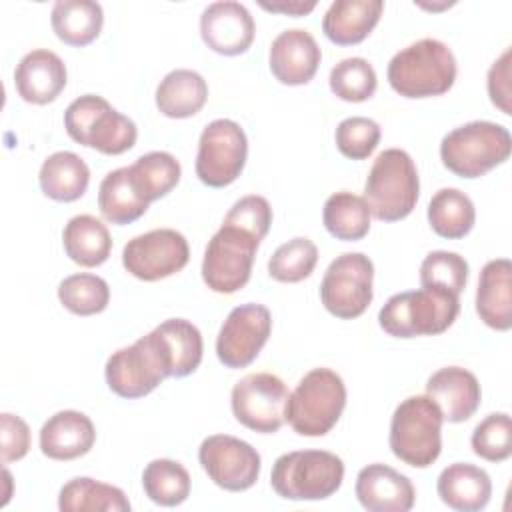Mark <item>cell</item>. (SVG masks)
Wrapping results in <instances>:
<instances>
[{"instance_id":"6da1fadb","label":"cell","mask_w":512,"mask_h":512,"mask_svg":"<svg viewBox=\"0 0 512 512\" xmlns=\"http://www.w3.org/2000/svg\"><path fill=\"white\" fill-rule=\"evenodd\" d=\"M386 76L392 90L404 98L440 96L456 80V58L444 42L422 38L392 56Z\"/></svg>"},{"instance_id":"7a4b0ae2","label":"cell","mask_w":512,"mask_h":512,"mask_svg":"<svg viewBox=\"0 0 512 512\" xmlns=\"http://www.w3.org/2000/svg\"><path fill=\"white\" fill-rule=\"evenodd\" d=\"M458 312L456 294L442 288H420L390 296L378 312V322L394 338L436 336L454 324Z\"/></svg>"},{"instance_id":"3957f363","label":"cell","mask_w":512,"mask_h":512,"mask_svg":"<svg viewBox=\"0 0 512 512\" xmlns=\"http://www.w3.org/2000/svg\"><path fill=\"white\" fill-rule=\"evenodd\" d=\"M420 194V180L414 160L406 150H382L364 184V200L370 214L382 222H396L406 218Z\"/></svg>"},{"instance_id":"277c9868","label":"cell","mask_w":512,"mask_h":512,"mask_svg":"<svg viewBox=\"0 0 512 512\" xmlns=\"http://www.w3.org/2000/svg\"><path fill=\"white\" fill-rule=\"evenodd\" d=\"M346 406L344 380L330 368H314L288 394L284 418L300 436H324Z\"/></svg>"},{"instance_id":"5b68a950","label":"cell","mask_w":512,"mask_h":512,"mask_svg":"<svg viewBox=\"0 0 512 512\" xmlns=\"http://www.w3.org/2000/svg\"><path fill=\"white\" fill-rule=\"evenodd\" d=\"M512 150L508 128L488 120H474L448 132L440 142L442 164L460 178H480L504 164Z\"/></svg>"},{"instance_id":"8992f818","label":"cell","mask_w":512,"mask_h":512,"mask_svg":"<svg viewBox=\"0 0 512 512\" xmlns=\"http://www.w3.org/2000/svg\"><path fill=\"white\" fill-rule=\"evenodd\" d=\"M442 412L428 396H408L390 420V450L408 466L428 468L442 450Z\"/></svg>"},{"instance_id":"52a82bcc","label":"cell","mask_w":512,"mask_h":512,"mask_svg":"<svg viewBox=\"0 0 512 512\" xmlns=\"http://www.w3.org/2000/svg\"><path fill=\"white\" fill-rule=\"evenodd\" d=\"M344 480V462L328 450H294L276 458L270 484L286 500L330 498Z\"/></svg>"},{"instance_id":"ba28073f","label":"cell","mask_w":512,"mask_h":512,"mask_svg":"<svg viewBox=\"0 0 512 512\" xmlns=\"http://www.w3.org/2000/svg\"><path fill=\"white\" fill-rule=\"evenodd\" d=\"M64 128L74 142L110 156L130 150L138 138L136 124L96 94L78 96L68 104Z\"/></svg>"},{"instance_id":"9c48e42d","label":"cell","mask_w":512,"mask_h":512,"mask_svg":"<svg viewBox=\"0 0 512 512\" xmlns=\"http://www.w3.org/2000/svg\"><path fill=\"white\" fill-rule=\"evenodd\" d=\"M260 240L250 232L224 224L208 240L202 258V280L218 294H234L244 288L252 274V264Z\"/></svg>"},{"instance_id":"30bf717a","label":"cell","mask_w":512,"mask_h":512,"mask_svg":"<svg viewBox=\"0 0 512 512\" xmlns=\"http://www.w3.org/2000/svg\"><path fill=\"white\" fill-rule=\"evenodd\" d=\"M372 280V260L362 252H344L326 268L320 284V300L336 318H358L372 302Z\"/></svg>"},{"instance_id":"8fae6325","label":"cell","mask_w":512,"mask_h":512,"mask_svg":"<svg viewBox=\"0 0 512 512\" xmlns=\"http://www.w3.org/2000/svg\"><path fill=\"white\" fill-rule=\"evenodd\" d=\"M104 372L108 388L120 398H142L170 376L166 356L154 332L116 350L108 358Z\"/></svg>"},{"instance_id":"7c38bea8","label":"cell","mask_w":512,"mask_h":512,"mask_svg":"<svg viewBox=\"0 0 512 512\" xmlns=\"http://www.w3.org/2000/svg\"><path fill=\"white\" fill-rule=\"evenodd\" d=\"M248 140L242 126L228 118L212 120L200 134L196 176L210 188L232 184L244 170Z\"/></svg>"},{"instance_id":"4fadbf2b","label":"cell","mask_w":512,"mask_h":512,"mask_svg":"<svg viewBox=\"0 0 512 512\" xmlns=\"http://www.w3.org/2000/svg\"><path fill=\"white\" fill-rule=\"evenodd\" d=\"M288 388L276 374L254 372L240 378L230 394L234 418L260 434H274L286 422Z\"/></svg>"},{"instance_id":"5bb4252c","label":"cell","mask_w":512,"mask_h":512,"mask_svg":"<svg viewBox=\"0 0 512 512\" xmlns=\"http://www.w3.org/2000/svg\"><path fill=\"white\" fill-rule=\"evenodd\" d=\"M188 258V240L172 228H156L134 236L122 250L126 272L144 282H156L180 272Z\"/></svg>"},{"instance_id":"9a60e30c","label":"cell","mask_w":512,"mask_h":512,"mask_svg":"<svg viewBox=\"0 0 512 512\" xmlns=\"http://www.w3.org/2000/svg\"><path fill=\"white\" fill-rule=\"evenodd\" d=\"M198 462L208 478L228 492L252 488L262 466L258 450L230 434L204 438L198 448Z\"/></svg>"},{"instance_id":"2e32d148","label":"cell","mask_w":512,"mask_h":512,"mask_svg":"<svg viewBox=\"0 0 512 512\" xmlns=\"http://www.w3.org/2000/svg\"><path fill=\"white\" fill-rule=\"evenodd\" d=\"M272 332L270 310L248 302L230 310L216 338V356L226 368H246L256 360Z\"/></svg>"},{"instance_id":"e0dca14e","label":"cell","mask_w":512,"mask_h":512,"mask_svg":"<svg viewBox=\"0 0 512 512\" xmlns=\"http://www.w3.org/2000/svg\"><path fill=\"white\" fill-rule=\"evenodd\" d=\"M256 24L248 8L234 0L212 2L200 16L204 44L222 56L244 54L254 42Z\"/></svg>"},{"instance_id":"ac0fdd59","label":"cell","mask_w":512,"mask_h":512,"mask_svg":"<svg viewBox=\"0 0 512 512\" xmlns=\"http://www.w3.org/2000/svg\"><path fill=\"white\" fill-rule=\"evenodd\" d=\"M322 52L308 30L292 28L280 32L270 46V70L280 84L302 86L308 84L320 64Z\"/></svg>"},{"instance_id":"d6986e66","label":"cell","mask_w":512,"mask_h":512,"mask_svg":"<svg viewBox=\"0 0 512 512\" xmlns=\"http://www.w3.org/2000/svg\"><path fill=\"white\" fill-rule=\"evenodd\" d=\"M354 492L368 512H408L416 500L410 478L378 462L358 472Z\"/></svg>"},{"instance_id":"ffe728a7","label":"cell","mask_w":512,"mask_h":512,"mask_svg":"<svg viewBox=\"0 0 512 512\" xmlns=\"http://www.w3.org/2000/svg\"><path fill=\"white\" fill-rule=\"evenodd\" d=\"M68 80L64 60L46 48H36L20 58L14 70L18 96L30 104H48L60 96Z\"/></svg>"},{"instance_id":"44dd1931","label":"cell","mask_w":512,"mask_h":512,"mask_svg":"<svg viewBox=\"0 0 512 512\" xmlns=\"http://www.w3.org/2000/svg\"><path fill=\"white\" fill-rule=\"evenodd\" d=\"M426 396L436 402L444 420L464 422L478 410L482 390L478 378L470 370L446 366L428 378Z\"/></svg>"},{"instance_id":"7402d4cb","label":"cell","mask_w":512,"mask_h":512,"mask_svg":"<svg viewBox=\"0 0 512 512\" xmlns=\"http://www.w3.org/2000/svg\"><path fill=\"white\" fill-rule=\"evenodd\" d=\"M96 440L92 420L78 410H60L40 428V450L52 460H74L90 452Z\"/></svg>"},{"instance_id":"603a6c76","label":"cell","mask_w":512,"mask_h":512,"mask_svg":"<svg viewBox=\"0 0 512 512\" xmlns=\"http://www.w3.org/2000/svg\"><path fill=\"white\" fill-rule=\"evenodd\" d=\"M476 312L480 320L500 332L512 326V264L508 258H496L484 264L478 290Z\"/></svg>"},{"instance_id":"cb8c5ba5","label":"cell","mask_w":512,"mask_h":512,"mask_svg":"<svg viewBox=\"0 0 512 512\" xmlns=\"http://www.w3.org/2000/svg\"><path fill=\"white\" fill-rule=\"evenodd\" d=\"M382 10V0H336L322 18V32L338 46L360 44L378 24Z\"/></svg>"},{"instance_id":"d4e9b609","label":"cell","mask_w":512,"mask_h":512,"mask_svg":"<svg viewBox=\"0 0 512 512\" xmlns=\"http://www.w3.org/2000/svg\"><path fill=\"white\" fill-rule=\"evenodd\" d=\"M436 490L448 508L476 512L490 502L492 482L486 470L468 462H456L440 472Z\"/></svg>"},{"instance_id":"484cf974","label":"cell","mask_w":512,"mask_h":512,"mask_svg":"<svg viewBox=\"0 0 512 512\" xmlns=\"http://www.w3.org/2000/svg\"><path fill=\"white\" fill-rule=\"evenodd\" d=\"M152 332L166 356L170 376L182 378L200 366L204 342L200 330L190 320L170 318L158 324Z\"/></svg>"},{"instance_id":"4316f807","label":"cell","mask_w":512,"mask_h":512,"mask_svg":"<svg viewBox=\"0 0 512 512\" xmlns=\"http://www.w3.org/2000/svg\"><path fill=\"white\" fill-rule=\"evenodd\" d=\"M42 192L56 202H74L84 196L90 182L88 164L74 152L50 154L38 172Z\"/></svg>"},{"instance_id":"83f0119b","label":"cell","mask_w":512,"mask_h":512,"mask_svg":"<svg viewBox=\"0 0 512 512\" xmlns=\"http://www.w3.org/2000/svg\"><path fill=\"white\" fill-rule=\"evenodd\" d=\"M206 100V80L188 68L168 72L156 88V106L168 118H190L204 108Z\"/></svg>"},{"instance_id":"f1b7e54d","label":"cell","mask_w":512,"mask_h":512,"mask_svg":"<svg viewBox=\"0 0 512 512\" xmlns=\"http://www.w3.org/2000/svg\"><path fill=\"white\" fill-rule=\"evenodd\" d=\"M62 244L66 256L86 268L104 264L112 252L108 228L92 214L70 218L62 232Z\"/></svg>"},{"instance_id":"f546056e","label":"cell","mask_w":512,"mask_h":512,"mask_svg":"<svg viewBox=\"0 0 512 512\" xmlns=\"http://www.w3.org/2000/svg\"><path fill=\"white\" fill-rule=\"evenodd\" d=\"M150 202L136 190L128 166L108 172L98 188V208L102 216L116 226H126L138 220Z\"/></svg>"},{"instance_id":"4dcf8cb0","label":"cell","mask_w":512,"mask_h":512,"mask_svg":"<svg viewBox=\"0 0 512 512\" xmlns=\"http://www.w3.org/2000/svg\"><path fill=\"white\" fill-rule=\"evenodd\" d=\"M50 22L54 34L68 46H86L94 42L104 24V12L92 0H58L52 6Z\"/></svg>"},{"instance_id":"1f68e13d","label":"cell","mask_w":512,"mask_h":512,"mask_svg":"<svg viewBox=\"0 0 512 512\" xmlns=\"http://www.w3.org/2000/svg\"><path fill=\"white\" fill-rule=\"evenodd\" d=\"M58 508L62 512H128L130 502L120 488L88 476H78L60 488Z\"/></svg>"},{"instance_id":"d6a6232c","label":"cell","mask_w":512,"mask_h":512,"mask_svg":"<svg viewBox=\"0 0 512 512\" xmlns=\"http://www.w3.org/2000/svg\"><path fill=\"white\" fill-rule=\"evenodd\" d=\"M428 222L438 236L458 240L472 230L476 222V210L470 196L462 190L442 188L432 196L428 204Z\"/></svg>"},{"instance_id":"836d02e7","label":"cell","mask_w":512,"mask_h":512,"mask_svg":"<svg viewBox=\"0 0 512 512\" xmlns=\"http://www.w3.org/2000/svg\"><path fill=\"white\" fill-rule=\"evenodd\" d=\"M370 216L366 200L346 190L328 196L322 210L324 228L344 242L362 240L370 230Z\"/></svg>"},{"instance_id":"e575fe53","label":"cell","mask_w":512,"mask_h":512,"mask_svg":"<svg viewBox=\"0 0 512 512\" xmlns=\"http://www.w3.org/2000/svg\"><path fill=\"white\" fill-rule=\"evenodd\" d=\"M128 170L136 190L148 202L166 196L178 184L182 174L180 162L170 152L162 150L142 154L132 166H128Z\"/></svg>"},{"instance_id":"d590c367","label":"cell","mask_w":512,"mask_h":512,"mask_svg":"<svg viewBox=\"0 0 512 512\" xmlns=\"http://www.w3.org/2000/svg\"><path fill=\"white\" fill-rule=\"evenodd\" d=\"M142 488L154 504L178 506L190 496V474L176 460L156 458L142 472Z\"/></svg>"},{"instance_id":"8d00e7d4","label":"cell","mask_w":512,"mask_h":512,"mask_svg":"<svg viewBox=\"0 0 512 512\" xmlns=\"http://www.w3.org/2000/svg\"><path fill=\"white\" fill-rule=\"evenodd\" d=\"M58 300L72 314L92 316L106 310L110 302V288L104 278L80 272L60 282Z\"/></svg>"},{"instance_id":"74e56055","label":"cell","mask_w":512,"mask_h":512,"mask_svg":"<svg viewBox=\"0 0 512 512\" xmlns=\"http://www.w3.org/2000/svg\"><path fill=\"white\" fill-rule=\"evenodd\" d=\"M318 262V248L306 236L280 244L268 260V274L278 282H300L308 278Z\"/></svg>"},{"instance_id":"f35d334b","label":"cell","mask_w":512,"mask_h":512,"mask_svg":"<svg viewBox=\"0 0 512 512\" xmlns=\"http://www.w3.org/2000/svg\"><path fill=\"white\" fill-rule=\"evenodd\" d=\"M330 90L344 102H364L376 92V72L364 58H344L330 70Z\"/></svg>"},{"instance_id":"ab89813d","label":"cell","mask_w":512,"mask_h":512,"mask_svg":"<svg viewBox=\"0 0 512 512\" xmlns=\"http://www.w3.org/2000/svg\"><path fill=\"white\" fill-rule=\"evenodd\" d=\"M468 262L464 256L448 250L430 252L420 264L422 288H442L456 296L466 288Z\"/></svg>"},{"instance_id":"60d3db41","label":"cell","mask_w":512,"mask_h":512,"mask_svg":"<svg viewBox=\"0 0 512 512\" xmlns=\"http://www.w3.org/2000/svg\"><path fill=\"white\" fill-rule=\"evenodd\" d=\"M476 456L488 462H504L512 454V422L506 412L488 414L470 438Z\"/></svg>"},{"instance_id":"b9f144b4","label":"cell","mask_w":512,"mask_h":512,"mask_svg":"<svg viewBox=\"0 0 512 512\" xmlns=\"http://www.w3.org/2000/svg\"><path fill=\"white\" fill-rule=\"evenodd\" d=\"M380 134V126L372 118L350 116L336 126L334 140L342 156L350 160H364L376 150Z\"/></svg>"},{"instance_id":"7bdbcfd3","label":"cell","mask_w":512,"mask_h":512,"mask_svg":"<svg viewBox=\"0 0 512 512\" xmlns=\"http://www.w3.org/2000/svg\"><path fill=\"white\" fill-rule=\"evenodd\" d=\"M224 224L238 226L262 240L272 224V208L264 196H244L232 204V208L224 216Z\"/></svg>"},{"instance_id":"ee69618b","label":"cell","mask_w":512,"mask_h":512,"mask_svg":"<svg viewBox=\"0 0 512 512\" xmlns=\"http://www.w3.org/2000/svg\"><path fill=\"white\" fill-rule=\"evenodd\" d=\"M0 442H2V462L22 460L30 450V428L28 424L10 412L0 414Z\"/></svg>"},{"instance_id":"f6af8a7d","label":"cell","mask_w":512,"mask_h":512,"mask_svg":"<svg viewBox=\"0 0 512 512\" xmlns=\"http://www.w3.org/2000/svg\"><path fill=\"white\" fill-rule=\"evenodd\" d=\"M488 96L494 106H498L504 114H512L510 108V48L502 52V56L488 70Z\"/></svg>"},{"instance_id":"bcb514c9","label":"cell","mask_w":512,"mask_h":512,"mask_svg":"<svg viewBox=\"0 0 512 512\" xmlns=\"http://www.w3.org/2000/svg\"><path fill=\"white\" fill-rule=\"evenodd\" d=\"M260 6L264 10H270V12H280V14H288V16H304L308 12H312L316 8V2H300V0H292V2H286V0H278V2H264L260 0Z\"/></svg>"}]
</instances>
